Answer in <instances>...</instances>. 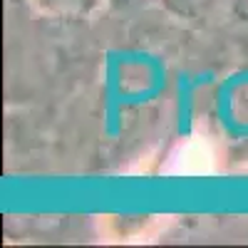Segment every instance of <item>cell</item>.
<instances>
[{
    "label": "cell",
    "instance_id": "obj_1",
    "mask_svg": "<svg viewBox=\"0 0 248 248\" xmlns=\"http://www.w3.org/2000/svg\"><path fill=\"white\" fill-rule=\"evenodd\" d=\"M37 3L57 13H87L97 0H37Z\"/></svg>",
    "mask_w": 248,
    "mask_h": 248
}]
</instances>
